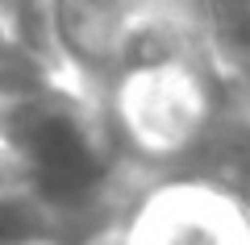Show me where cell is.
I'll list each match as a JSON object with an SVG mask.
<instances>
[{
  "instance_id": "1",
  "label": "cell",
  "mask_w": 250,
  "mask_h": 245,
  "mask_svg": "<svg viewBox=\"0 0 250 245\" xmlns=\"http://www.w3.org/2000/svg\"><path fill=\"white\" fill-rule=\"evenodd\" d=\"M121 116L138 141L154 154H171L205 125V88L192 71L163 62L125 79Z\"/></svg>"
},
{
  "instance_id": "2",
  "label": "cell",
  "mask_w": 250,
  "mask_h": 245,
  "mask_svg": "<svg viewBox=\"0 0 250 245\" xmlns=\"http://www.w3.org/2000/svg\"><path fill=\"white\" fill-rule=\"evenodd\" d=\"M134 245H242V225L213 191H167L146 208Z\"/></svg>"
}]
</instances>
